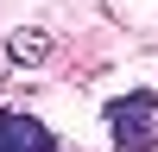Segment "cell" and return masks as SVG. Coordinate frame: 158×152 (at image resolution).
<instances>
[{
  "label": "cell",
  "mask_w": 158,
  "mask_h": 152,
  "mask_svg": "<svg viewBox=\"0 0 158 152\" xmlns=\"http://www.w3.org/2000/svg\"><path fill=\"white\" fill-rule=\"evenodd\" d=\"M108 139H114V152H158V95L152 89L108 101Z\"/></svg>",
  "instance_id": "obj_1"
},
{
  "label": "cell",
  "mask_w": 158,
  "mask_h": 152,
  "mask_svg": "<svg viewBox=\"0 0 158 152\" xmlns=\"http://www.w3.org/2000/svg\"><path fill=\"white\" fill-rule=\"evenodd\" d=\"M0 152H57L44 133V120H32V114H0Z\"/></svg>",
  "instance_id": "obj_2"
},
{
  "label": "cell",
  "mask_w": 158,
  "mask_h": 152,
  "mask_svg": "<svg viewBox=\"0 0 158 152\" xmlns=\"http://www.w3.org/2000/svg\"><path fill=\"white\" fill-rule=\"evenodd\" d=\"M51 57V38L32 32V25H19V32L6 38V63H25V70H38V63Z\"/></svg>",
  "instance_id": "obj_3"
},
{
  "label": "cell",
  "mask_w": 158,
  "mask_h": 152,
  "mask_svg": "<svg viewBox=\"0 0 158 152\" xmlns=\"http://www.w3.org/2000/svg\"><path fill=\"white\" fill-rule=\"evenodd\" d=\"M0 70H6V44H0Z\"/></svg>",
  "instance_id": "obj_4"
}]
</instances>
